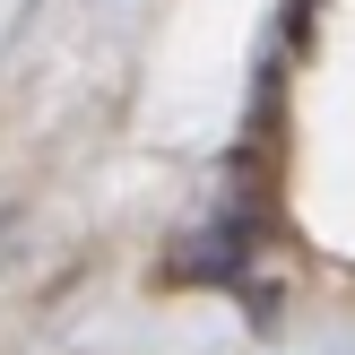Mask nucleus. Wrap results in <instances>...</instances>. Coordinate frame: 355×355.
<instances>
[]
</instances>
